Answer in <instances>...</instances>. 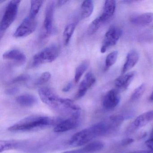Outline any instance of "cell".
<instances>
[{
	"mask_svg": "<svg viewBox=\"0 0 153 153\" xmlns=\"http://www.w3.org/2000/svg\"><path fill=\"white\" fill-rule=\"evenodd\" d=\"M38 93L43 102L61 115L67 118L81 116V108L71 99L61 97L48 88H40Z\"/></svg>",
	"mask_w": 153,
	"mask_h": 153,
	"instance_id": "cell-1",
	"label": "cell"
},
{
	"mask_svg": "<svg viewBox=\"0 0 153 153\" xmlns=\"http://www.w3.org/2000/svg\"><path fill=\"white\" fill-rule=\"evenodd\" d=\"M61 120L41 114H34L25 117L10 127V131H34L55 126Z\"/></svg>",
	"mask_w": 153,
	"mask_h": 153,
	"instance_id": "cell-2",
	"label": "cell"
},
{
	"mask_svg": "<svg viewBox=\"0 0 153 153\" xmlns=\"http://www.w3.org/2000/svg\"><path fill=\"white\" fill-rule=\"evenodd\" d=\"M112 131L106 120L97 123L75 133L69 140L72 146H85L96 138L111 134Z\"/></svg>",
	"mask_w": 153,
	"mask_h": 153,
	"instance_id": "cell-3",
	"label": "cell"
},
{
	"mask_svg": "<svg viewBox=\"0 0 153 153\" xmlns=\"http://www.w3.org/2000/svg\"><path fill=\"white\" fill-rule=\"evenodd\" d=\"M59 53L60 49L58 45H53L46 47L34 55L31 66L36 67L52 62L58 58Z\"/></svg>",
	"mask_w": 153,
	"mask_h": 153,
	"instance_id": "cell-4",
	"label": "cell"
},
{
	"mask_svg": "<svg viewBox=\"0 0 153 153\" xmlns=\"http://www.w3.org/2000/svg\"><path fill=\"white\" fill-rule=\"evenodd\" d=\"M20 2L21 1L19 0H13L10 1L7 6L0 25L1 37L2 33L10 27L16 19Z\"/></svg>",
	"mask_w": 153,
	"mask_h": 153,
	"instance_id": "cell-5",
	"label": "cell"
},
{
	"mask_svg": "<svg viewBox=\"0 0 153 153\" xmlns=\"http://www.w3.org/2000/svg\"><path fill=\"white\" fill-rule=\"evenodd\" d=\"M55 6V2L53 1H49L46 6L43 25V32H42V37L43 38H46L51 35L53 33Z\"/></svg>",
	"mask_w": 153,
	"mask_h": 153,
	"instance_id": "cell-6",
	"label": "cell"
},
{
	"mask_svg": "<svg viewBox=\"0 0 153 153\" xmlns=\"http://www.w3.org/2000/svg\"><path fill=\"white\" fill-rule=\"evenodd\" d=\"M122 34V31L119 27H111L105 33L101 48V52L105 53L109 48L115 45L119 41Z\"/></svg>",
	"mask_w": 153,
	"mask_h": 153,
	"instance_id": "cell-7",
	"label": "cell"
},
{
	"mask_svg": "<svg viewBox=\"0 0 153 153\" xmlns=\"http://www.w3.org/2000/svg\"><path fill=\"white\" fill-rule=\"evenodd\" d=\"M36 22L35 19L27 17L17 27L14 34V37L21 38L28 36L33 33L36 28Z\"/></svg>",
	"mask_w": 153,
	"mask_h": 153,
	"instance_id": "cell-8",
	"label": "cell"
},
{
	"mask_svg": "<svg viewBox=\"0 0 153 153\" xmlns=\"http://www.w3.org/2000/svg\"><path fill=\"white\" fill-rule=\"evenodd\" d=\"M153 120V110L144 113L137 117L129 125L126 131L127 135L132 134L140 128L146 126Z\"/></svg>",
	"mask_w": 153,
	"mask_h": 153,
	"instance_id": "cell-9",
	"label": "cell"
},
{
	"mask_svg": "<svg viewBox=\"0 0 153 153\" xmlns=\"http://www.w3.org/2000/svg\"><path fill=\"white\" fill-rule=\"evenodd\" d=\"M80 116H73L62 119L54 126V131L57 133L66 132L76 128L80 123Z\"/></svg>",
	"mask_w": 153,
	"mask_h": 153,
	"instance_id": "cell-10",
	"label": "cell"
},
{
	"mask_svg": "<svg viewBox=\"0 0 153 153\" xmlns=\"http://www.w3.org/2000/svg\"><path fill=\"white\" fill-rule=\"evenodd\" d=\"M120 100V92L116 89L109 90L103 99V106L107 110H112L116 107Z\"/></svg>",
	"mask_w": 153,
	"mask_h": 153,
	"instance_id": "cell-11",
	"label": "cell"
},
{
	"mask_svg": "<svg viewBox=\"0 0 153 153\" xmlns=\"http://www.w3.org/2000/svg\"><path fill=\"white\" fill-rule=\"evenodd\" d=\"M95 82L96 79L93 74L91 72L87 73L79 85L75 98L79 99L83 97L86 94L88 89L95 84Z\"/></svg>",
	"mask_w": 153,
	"mask_h": 153,
	"instance_id": "cell-12",
	"label": "cell"
},
{
	"mask_svg": "<svg viewBox=\"0 0 153 153\" xmlns=\"http://www.w3.org/2000/svg\"><path fill=\"white\" fill-rule=\"evenodd\" d=\"M135 76L134 71L124 74L118 77L114 80V85L119 92H123L128 89Z\"/></svg>",
	"mask_w": 153,
	"mask_h": 153,
	"instance_id": "cell-13",
	"label": "cell"
},
{
	"mask_svg": "<svg viewBox=\"0 0 153 153\" xmlns=\"http://www.w3.org/2000/svg\"><path fill=\"white\" fill-rule=\"evenodd\" d=\"M3 59L14 62L17 65H23L26 61V56L20 50L13 49L3 53Z\"/></svg>",
	"mask_w": 153,
	"mask_h": 153,
	"instance_id": "cell-14",
	"label": "cell"
},
{
	"mask_svg": "<svg viewBox=\"0 0 153 153\" xmlns=\"http://www.w3.org/2000/svg\"><path fill=\"white\" fill-rule=\"evenodd\" d=\"M131 24L136 26L147 25L153 22V13H145L133 15L130 18Z\"/></svg>",
	"mask_w": 153,
	"mask_h": 153,
	"instance_id": "cell-15",
	"label": "cell"
},
{
	"mask_svg": "<svg viewBox=\"0 0 153 153\" xmlns=\"http://www.w3.org/2000/svg\"><path fill=\"white\" fill-rule=\"evenodd\" d=\"M116 6L115 1L109 0L105 1L102 13L99 16L103 24L106 23L113 16L115 12Z\"/></svg>",
	"mask_w": 153,
	"mask_h": 153,
	"instance_id": "cell-16",
	"label": "cell"
},
{
	"mask_svg": "<svg viewBox=\"0 0 153 153\" xmlns=\"http://www.w3.org/2000/svg\"><path fill=\"white\" fill-rule=\"evenodd\" d=\"M139 60V54L135 50L130 51L127 54L126 61L123 67L122 73L124 74L126 72L133 68L137 63Z\"/></svg>",
	"mask_w": 153,
	"mask_h": 153,
	"instance_id": "cell-17",
	"label": "cell"
},
{
	"mask_svg": "<svg viewBox=\"0 0 153 153\" xmlns=\"http://www.w3.org/2000/svg\"><path fill=\"white\" fill-rule=\"evenodd\" d=\"M16 100L19 105L26 107L33 106L37 102V99L36 97L29 94L19 96L16 98Z\"/></svg>",
	"mask_w": 153,
	"mask_h": 153,
	"instance_id": "cell-18",
	"label": "cell"
},
{
	"mask_svg": "<svg viewBox=\"0 0 153 153\" xmlns=\"http://www.w3.org/2000/svg\"><path fill=\"white\" fill-rule=\"evenodd\" d=\"M23 145V142L16 140H1L0 152H2L10 149L20 148Z\"/></svg>",
	"mask_w": 153,
	"mask_h": 153,
	"instance_id": "cell-19",
	"label": "cell"
},
{
	"mask_svg": "<svg viewBox=\"0 0 153 153\" xmlns=\"http://www.w3.org/2000/svg\"><path fill=\"white\" fill-rule=\"evenodd\" d=\"M94 4L93 1L86 0L83 1L81 7V17L83 19L89 17L94 11Z\"/></svg>",
	"mask_w": 153,
	"mask_h": 153,
	"instance_id": "cell-20",
	"label": "cell"
},
{
	"mask_svg": "<svg viewBox=\"0 0 153 153\" xmlns=\"http://www.w3.org/2000/svg\"><path fill=\"white\" fill-rule=\"evenodd\" d=\"M104 144L102 141H92L84 146L85 153H94L102 150Z\"/></svg>",
	"mask_w": 153,
	"mask_h": 153,
	"instance_id": "cell-21",
	"label": "cell"
},
{
	"mask_svg": "<svg viewBox=\"0 0 153 153\" xmlns=\"http://www.w3.org/2000/svg\"><path fill=\"white\" fill-rule=\"evenodd\" d=\"M89 65V62L88 61H85L78 66L76 69L74 77L75 83H77L79 81L85 71L87 69Z\"/></svg>",
	"mask_w": 153,
	"mask_h": 153,
	"instance_id": "cell-22",
	"label": "cell"
},
{
	"mask_svg": "<svg viewBox=\"0 0 153 153\" xmlns=\"http://www.w3.org/2000/svg\"><path fill=\"white\" fill-rule=\"evenodd\" d=\"M76 25L74 23H71L66 27L63 33V40L65 45L68 44L71 39L74 33L76 28Z\"/></svg>",
	"mask_w": 153,
	"mask_h": 153,
	"instance_id": "cell-23",
	"label": "cell"
},
{
	"mask_svg": "<svg viewBox=\"0 0 153 153\" xmlns=\"http://www.w3.org/2000/svg\"><path fill=\"white\" fill-rule=\"evenodd\" d=\"M43 2V1H31L29 16L35 19Z\"/></svg>",
	"mask_w": 153,
	"mask_h": 153,
	"instance_id": "cell-24",
	"label": "cell"
},
{
	"mask_svg": "<svg viewBox=\"0 0 153 153\" xmlns=\"http://www.w3.org/2000/svg\"><path fill=\"white\" fill-rule=\"evenodd\" d=\"M118 56V52L116 51L111 53L107 55L105 59V71H107L111 67L114 65L117 60Z\"/></svg>",
	"mask_w": 153,
	"mask_h": 153,
	"instance_id": "cell-25",
	"label": "cell"
},
{
	"mask_svg": "<svg viewBox=\"0 0 153 153\" xmlns=\"http://www.w3.org/2000/svg\"><path fill=\"white\" fill-rule=\"evenodd\" d=\"M102 25L103 23L100 20L99 17L97 18L89 25L87 29L88 34L89 35L94 34L99 29Z\"/></svg>",
	"mask_w": 153,
	"mask_h": 153,
	"instance_id": "cell-26",
	"label": "cell"
},
{
	"mask_svg": "<svg viewBox=\"0 0 153 153\" xmlns=\"http://www.w3.org/2000/svg\"><path fill=\"white\" fill-rule=\"evenodd\" d=\"M146 90V85L142 84L136 88L132 93L130 97L131 102L137 101L141 97Z\"/></svg>",
	"mask_w": 153,
	"mask_h": 153,
	"instance_id": "cell-27",
	"label": "cell"
},
{
	"mask_svg": "<svg viewBox=\"0 0 153 153\" xmlns=\"http://www.w3.org/2000/svg\"><path fill=\"white\" fill-rule=\"evenodd\" d=\"M51 75L50 72H44L36 80L34 83V85L35 86L42 85L47 83L51 78Z\"/></svg>",
	"mask_w": 153,
	"mask_h": 153,
	"instance_id": "cell-28",
	"label": "cell"
},
{
	"mask_svg": "<svg viewBox=\"0 0 153 153\" xmlns=\"http://www.w3.org/2000/svg\"><path fill=\"white\" fill-rule=\"evenodd\" d=\"M30 78V76L29 75L23 74L16 77L15 78L13 79L12 80H10L8 83L9 84H13L25 82L29 80Z\"/></svg>",
	"mask_w": 153,
	"mask_h": 153,
	"instance_id": "cell-29",
	"label": "cell"
},
{
	"mask_svg": "<svg viewBox=\"0 0 153 153\" xmlns=\"http://www.w3.org/2000/svg\"><path fill=\"white\" fill-rule=\"evenodd\" d=\"M19 91V88H18L13 87L7 89L5 92L6 94L8 95H13L18 93Z\"/></svg>",
	"mask_w": 153,
	"mask_h": 153,
	"instance_id": "cell-30",
	"label": "cell"
},
{
	"mask_svg": "<svg viewBox=\"0 0 153 153\" xmlns=\"http://www.w3.org/2000/svg\"><path fill=\"white\" fill-rule=\"evenodd\" d=\"M146 146L151 152H153V137H150L145 142Z\"/></svg>",
	"mask_w": 153,
	"mask_h": 153,
	"instance_id": "cell-31",
	"label": "cell"
},
{
	"mask_svg": "<svg viewBox=\"0 0 153 153\" xmlns=\"http://www.w3.org/2000/svg\"><path fill=\"white\" fill-rule=\"evenodd\" d=\"M134 140L131 138H127L121 141V145L123 146H128L134 142Z\"/></svg>",
	"mask_w": 153,
	"mask_h": 153,
	"instance_id": "cell-32",
	"label": "cell"
},
{
	"mask_svg": "<svg viewBox=\"0 0 153 153\" xmlns=\"http://www.w3.org/2000/svg\"><path fill=\"white\" fill-rule=\"evenodd\" d=\"M61 153H85V152L83 147L79 149L69 150V151H65V152Z\"/></svg>",
	"mask_w": 153,
	"mask_h": 153,
	"instance_id": "cell-33",
	"label": "cell"
},
{
	"mask_svg": "<svg viewBox=\"0 0 153 153\" xmlns=\"http://www.w3.org/2000/svg\"><path fill=\"white\" fill-rule=\"evenodd\" d=\"M72 87V83H71V82H69V83H68V84L66 85V86L64 87L63 88V89H62V92H68V91H69L70 90V89H71Z\"/></svg>",
	"mask_w": 153,
	"mask_h": 153,
	"instance_id": "cell-34",
	"label": "cell"
},
{
	"mask_svg": "<svg viewBox=\"0 0 153 153\" xmlns=\"http://www.w3.org/2000/svg\"><path fill=\"white\" fill-rule=\"evenodd\" d=\"M68 2V1H59L57 2V6L58 7H61L62 5L66 4L67 2Z\"/></svg>",
	"mask_w": 153,
	"mask_h": 153,
	"instance_id": "cell-35",
	"label": "cell"
},
{
	"mask_svg": "<svg viewBox=\"0 0 153 153\" xmlns=\"http://www.w3.org/2000/svg\"><path fill=\"white\" fill-rule=\"evenodd\" d=\"M149 99L150 101H153V91L151 93V95H150V97H149Z\"/></svg>",
	"mask_w": 153,
	"mask_h": 153,
	"instance_id": "cell-36",
	"label": "cell"
},
{
	"mask_svg": "<svg viewBox=\"0 0 153 153\" xmlns=\"http://www.w3.org/2000/svg\"><path fill=\"white\" fill-rule=\"evenodd\" d=\"M150 137H153V129L152 130V131H151V134H150Z\"/></svg>",
	"mask_w": 153,
	"mask_h": 153,
	"instance_id": "cell-37",
	"label": "cell"
}]
</instances>
